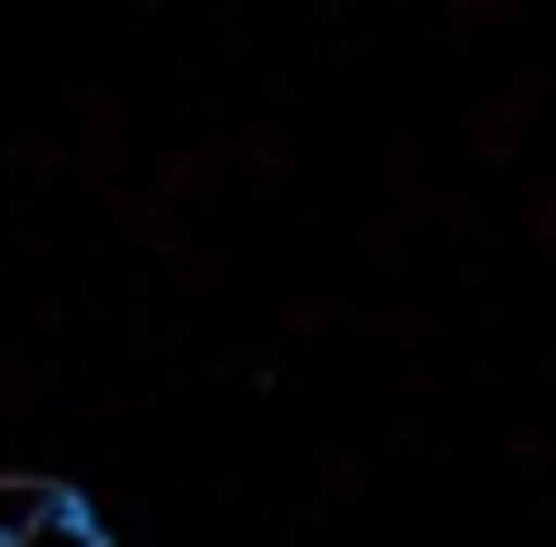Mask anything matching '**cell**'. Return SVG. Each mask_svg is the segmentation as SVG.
Returning a JSON list of instances; mask_svg holds the SVG:
<instances>
[{"instance_id": "obj_1", "label": "cell", "mask_w": 556, "mask_h": 547, "mask_svg": "<svg viewBox=\"0 0 556 547\" xmlns=\"http://www.w3.org/2000/svg\"><path fill=\"white\" fill-rule=\"evenodd\" d=\"M59 509H68V489H59V480H0V538L39 529V519H59Z\"/></svg>"}, {"instance_id": "obj_2", "label": "cell", "mask_w": 556, "mask_h": 547, "mask_svg": "<svg viewBox=\"0 0 556 547\" xmlns=\"http://www.w3.org/2000/svg\"><path fill=\"white\" fill-rule=\"evenodd\" d=\"M0 547H98V529L78 509H59V519H39V529H20V538H0Z\"/></svg>"}]
</instances>
